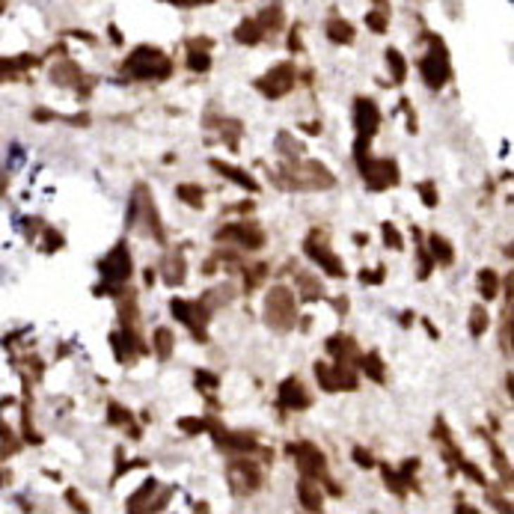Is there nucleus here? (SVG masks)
I'll use <instances>...</instances> for the list:
<instances>
[{"instance_id": "obj_36", "label": "nucleus", "mask_w": 514, "mask_h": 514, "mask_svg": "<svg viewBox=\"0 0 514 514\" xmlns=\"http://www.w3.org/2000/svg\"><path fill=\"white\" fill-rule=\"evenodd\" d=\"M111 39H113V42H116V45H123V33H119V30H116V27H111Z\"/></svg>"}, {"instance_id": "obj_26", "label": "nucleus", "mask_w": 514, "mask_h": 514, "mask_svg": "<svg viewBox=\"0 0 514 514\" xmlns=\"http://www.w3.org/2000/svg\"><path fill=\"white\" fill-rule=\"evenodd\" d=\"M479 282H482V294L491 301V297L496 294V274H494V270H482V274H479Z\"/></svg>"}, {"instance_id": "obj_1", "label": "nucleus", "mask_w": 514, "mask_h": 514, "mask_svg": "<svg viewBox=\"0 0 514 514\" xmlns=\"http://www.w3.org/2000/svg\"><path fill=\"white\" fill-rule=\"evenodd\" d=\"M123 72L131 75L134 80H149V77L164 80L173 75V60L152 45H140L134 48V54H128V60L123 63Z\"/></svg>"}, {"instance_id": "obj_21", "label": "nucleus", "mask_w": 514, "mask_h": 514, "mask_svg": "<svg viewBox=\"0 0 514 514\" xmlns=\"http://www.w3.org/2000/svg\"><path fill=\"white\" fill-rule=\"evenodd\" d=\"M152 342H155V351H158V357H161V360H167V357L173 354V333H170L167 327H161V330L155 333V339H152Z\"/></svg>"}, {"instance_id": "obj_35", "label": "nucleus", "mask_w": 514, "mask_h": 514, "mask_svg": "<svg viewBox=\"0 0 514 514\" xmlns=\"http://www.w3.org/2000/svg\"><path fill=\"white\" fill-rule=\"evenodd\" d=\"M196 384H211V387H218V377L208 375V372H196Z\"/></svg>"}, {"instance_id": "obj_11", "label": "nucleus", "mask_w": 514, "mask_h": 514, "mask_svg": "<svg viewBox=\"0 0 514 514\" xmlns=\"http://www.w3.org/2000/svg\"><path fill=\"white\" fill-rule=\"evenodd\" d=\"M187 69L191 72H208L211 69V57H208V48H211V39H191L187 42Z\"/></svg>"}, {"instance_id": "obj_30", "label": "nucleus", "mask_w": 514, "mask_h": 514, "mask_svg": "<svg viewBox=\"0 0 514 514\" xmlns=\"http://www.w3.org/2000/svg\"><path fill=\"white\" fill-rule=\"evenodd\" d=\"M179 428L191 431V434H199V431L206 428V422H199V419H182V422H179Z\"/></svg>"}, {"instance_id": "obj_18", "label": "nucleus", "mask_w": 514, "mask_h": 514, "mask_svg": "<svg viewBox=\"0 0 514 514\" xmlns=\"http://www.w3.org/2000/svg\"><path fill=\"white\" fill-rule=\"evenodd\" d=\"M431 253H434V262H440V265H452V259H455L449 241L440 235H431Z\"/></svg>"}, {"instance_id": "obj_28", "label": "nucleus", "mask_w": 514, "mask_h": 514, "mask_svg": "<svg viewBox=\"0 0 514 514\" xmlns=\"http://www.w3.org/2000/svg\"><path fill=\"white\" fill-rule=\"evenodd\" d=\"M384 241H387V247H392V250H401V235H399V229H396V226L384 223Z\"/></svg>"}, {"instance_id": "obj_29", "label": "nucleus", "mask_w": 514, "mask_h": 514, "mask_svg": "<svg viewBox=\"0 0 514 514\" xmlns=\"http://www.w3.org/2000/svg\"><path fill=\"white\" fill-rule=\"evenodd\" d=\"M419 191H422V202H425L428 208H431V206H437V196H434V187H431V182H425L422 187H419Z\"/></svg>"}, {"instance_id": "obj_27", "label": "nucleus", "mask_w": 514, "mask_h": 514, "mask_svg": "<svg viewBox=\"0 0 514 514\" xmlns=\"http://www.w3.org/2000/svg\"><path fill=\"white\" fill-rule=\"evenodd\" d=\"M155 488H158V484H155V479H149V482H146V484H143V488H140V491H137V494H134V496H131V499H128V508H137V506H140V503H143V499H146V496H149V494H155Z\"/></svg>"}, {"instance_id": "obj_22", "label": "nucleus", "mask_w": 514, "mask_h": 514, "mask_svg": "<svg viewBox=\"0 0 514 514\" xmlns=\"http://www.w3.org/2000/svg\"><path fill=\"white\" fill-rule=\"evenodd\" d=\"M387 24H389V12L384 9L366 12V27H372V33H387Z\"/></svg>"}, {"instance_id": "obj_2", "label": "nucleus", "mask_w": 514, "mask_h": 514, "mask_svg": "<svg viewBox=\"0 0 514 514\" xmlns=\"http://www.w3.org/2000/svg\"><path fill=\"white\" fill-rule=\"evenodd\" d=\"M428 42H431V51L425 54L422 60H419V72H422L425 84L431 89H440V87L449 84V77H452L449 54H446V45L440 42L437 36H428Z\"/></svg>"}, {"instance_id": "obj_37", "label": "nucleus", "mask_w": 514, "mask_h": 514, "mask_svg": "<svg viewBox=\"0 0 514 514\" xmlns=\"http://www.w3.org/2000/svg\"><path fill=\"white\" fill-rule=\"evenodd\" d=\"M170 4H175V6H191V0H170Z\"/></svg>"}, {"instance_id": "obj_31", "label": "nucleus", "mask_w": 514, "mask_h": 514, "mask_svg": "<svg viewBox=\"0 0 514 514\" xmlns=\"http://www.w3.org/2000/svg\"><path fill=\"white\" fill-rule=\"evenodd\" d=\"M111 422H131V413H125L123 408H116V404H111Z\"/></svg>"}, {"instance_id": "obj_15", "label": "nucleus", "mask_w": 514, "mask_h": 514, "mask_svg": "<svg viewBox=\"0 0 514 514\" xmlns=\"http://www.w3.org/2000/svg\"><path fill=\"white\" fill-rule=\"evenodd\" d=\"M297 496H301V506L303 508H309V511H321V491H318V484L315 482H301L297 484Z\"/></svg>"}, {"instance_id": "obj_19", "label": "nucleus", "mask_w": 514, "mask_h": 514, "mask_svg": "<svg viewBox=\"0 0 514 514\" xmlns=\"http://www.w3.org/2000/svg\"><path fill=\"white\" fill-rule=\"evenodd\" d=\"M360 369H363V372H366V375L372 377V381H377V384H384V363H381V357H377V354H375V351H372V354H366V357H363V360H360Z\"/></svg>"}, {"instance_id": "obj_23", "label": "nucleus", "mask_w": 514, "mask_h": 514, "mask_svg": "<svg viewBox=\"0 0 514 514\" xmlns=\"http://www.w3.org/2000/svg\"><path fill=\"white\" fill-rule=\"evenodd\" d=\"M54 80H60V84H72V80H80V69L75 63H60L57 69H54Z\"/></svg>"}, {"instance_id": "obj_24", "label": "nucleus", "mask_w": 514, "mask_h": 514, "mask_svg": "<svg viewBox=\"0 0 514 514\" xmlns=\"http://www.w3.org/2000/svg\"><path fill=\"white\" fill-rule=\"evenodd\" d=\"M488 330V313L482 306H472V318H470V333L472 336H482Z\"/></svg>"}, {"instance_id": "obj_32", "label": "nucleus", "mask_w": 514, "mask_h": 514, "mask_svg": "<svg viewBox=\"0 0 514 514\" xmlns=\"http://www.w3.org/2000/svg\"><path fill=\"white\" fill-rule=\"evenodd\" d=\"M289 48H292L294 54H301V51H303V42H301V30H297V27H294V30H292V36H289Z\"/></svg>"}, {"instance_id": "obj_33", "label": "nucleus", "mask_w": 514, "mask_h": 514, "mask_svg": "<svg viewBox=\"0 0 514 514\" xmlns=\"http://www.w3.org/2000/svg\"><path fill=\"white\" fill-rule=\"evenodd\" d=\"M111 345H113V351H116V360H125V348H123V336H119V333H113V336H111Z\"/></svg>"}, {"instance_id": "obj_25", "label": "nucleus", "mask_w": 514, "mask_h": 514, "mask_svg": "<svg viewBox=\"0 0 514 514\" xmlns=\"http://www.w3.org/2000/svg\"><path fill=\"white\" fill-rule=\"evenodd\" d=\"M179 196L187 202V206H202V187H196V184H182Z\"/></svg>"}, {"instance_id": "obj_14", "label": "nucleus", "mask_w": 514, "mask_h": 514, "mask_svg": "<svg viewBox=\"0 0 514 514\" xmlns=\"http://www.w3.org/2000/svg\"><path fill=\"white\" fill-rule=\"evenodd\" d=\"M211 167H214V170H220V175H226L229 182H235V184H241V187H247V191H259V184L253 182V175H247L244 170H235V167H229V164H220V161H211Z\"/></svg>"}, {"instance_id": "obj_4", "label": "nucleus", "mask_w": 514, "mask_h": 514, "mask_svg": "<svg viewBox=\"0 0 514 514\" xmlns=\"http://www.w3.org/2000/svg\"><path fill=\"white\" fill-rule=\"evenodd\" d=\"M360 170H363V179H366V184L372 187V191H384V187L399 184L396 161H387V158L372 161V158H366V161H360Z\"/></svg>"}, {"instance_id": "obj_13", "label": "nucleus", "mask_w": 514, "mask_h": 514, "mask_svg": "<svg viewBox=\"0 0 514 514\" xmlns=\"http://www.w3.org/2000/svg\"><path fill=\"white\" fill-rule=\"evenodd\" d=\"M265 36H268V33L262 30V27H259V21H256V18L241 21V24H238V30H235V39H238L241 45H259Z\"/></svg>"}, {"instance_id": "obj_9", "label": "nucleus", "mask_w": 514, "mask_h": 514, "mask_svg": "<svg viewBox=\"0 0 514 514\" xmlns=\"http://www.w3.org/2000/svg\"><path fill=\"white\" fill-rule=\"evenodd\" d=\"M313 404V396L303 389V384L297 377H289L282 384V392H280V408H289V410H303Z\"/></svg>"}, {"instance_id": "obj_20", "label": "nucleus", "mask_w": 514, "mask_h": 514, "mask_svg": "<svg viewBox=\"0 0 514 514\" xmlns=\"http://www.w3.org/2000/svg\"><path fill=\"white\" fill-rule=\"evenodd\" d=\"M387 65L392 69V80H396V84H401V80L408 77V63H404V57H401L396 48L387 51Z\"/></svg>"}, {"instance_id": "obj_17", "label": "nucleus", "mask_w": 514, "mask_h": 514, "mask_svg": "<svg viewBox=\"0 0 514 514\" xmlns=\"http://www.w3.org/2000/svg\"><path fill=\"white\" fill-rule=\"evenodd\" d=\"M164 280H167V286H182V282H184V259H182V253L170 256V262L164 268Z\"/></svg>"}, {"instance_id": "obj_7", "label": "nucleus", "mask_w": 514, "mask_h": 514, "mask_svg": "<svg viewBox=\"0 0 514 514\" xmlns=\"http://www.w3.org/2000/svg\"><path fill=\"white\" fill-rule=\"evenodd\" d=\"M354 123H357L360 137L372 140V134L377 131V125H381V111H377V104L372 99H357V104H354Z\"/></svg>"}, {"instance_id": "obj_6", "label": "nucleus", "mask_w": 514, "mask_h": 514, "mask_svg": "<svg viewBox=\"0 0 514 514\" xmlns=\"http://www.w3.org/2000/svg\"><path fill=\"white\" fill-rule=\"evenodd\" d=\"M101 274H104V280L111 282V286H119V282H125L131 277V256H128L125 244L113 247V253L101 262Z\"/></svg>"}, {"instance_id": "obj_3", "label": "nucleus", "mask_w": 514, "mask_h": 514, "mask_svg": "<svg viewBox=\"0 0 514 514\" xmlns=\"http://www.w3.org/2000/svg\"><path fill=\"white\" fill-rule=\"evenodd\" d=\"M265 313H268V324L277 330H292L294 327V318H297V309H294V294L289 289H270L268 301H265Z\"/></svg>"}, {"instance_id": "obj_10", "label": "nucleus", "mask_w": 514, "mask_h": 514, "mask_svg": "<svg viewBox=\"0 0 514 514\" xmlns=\"http://www.w3.org/2000/svg\"><path fill=\"white\" fill-rule=\"evenodd\" d=\"M306 253L313 256V259H315V262H318L324 270H327L330 277H345V268H342V262L336 259V256H333V250H330L327 244H315V241H309V244H306Z\"/></svg>"}, {"instance_id": "obj_16", "label": "nucleus", "mask_w": 514, "mask_h": 514, "mask_svg": "<svg viewBox=\"0 0 514 514\" xmlns=\"http://www.w3.org/2000/svg\"><path fill=\"white\" fill-rule=\"evenodd\" d=\"M256 21H259V27H262L265 33H277L280 27H282V6H277V4L274 6H265Z\"/></svg>"}, {"instance_id": "obj_34", "label": "nucleus", "mask_w": 514, "mask_h": 514, "mask_svg": "<svg viewBox=\"0 0 514 514\" xmlns=\"http://www.w3.org/2000/svg\"><path fill=\"white\" fill-rule=\"evenodd\" d=\"M354 458H357V464L360 467H372L375 461H372V455L369 452H363V449H354Z\"/></svg>"}, {"instance_id": "obj_8", "label": "nucleus", "mask_w": 514, "mask_h": 514, "mask_svg": "<svg viewBox=\"0 0 514 514\" xmlns=\"http://www.w3.org/2000/svg\"><path fill=\"white\" fill-rule=\"evenodd\" d=\"M218 238H235L241 247H250V250H259L265 244V232L256 223H235V226L223 229Z\"/></svg>"}, {"instance_id": "obj_5", "label": "nucleus", "mask_w": 514, "mask_h": 514, "mask_svg": "<svg viewBox=\"0 0 514 514\" xmlns=\"http://www.w3.org/2000/svg\"><path fill=\"white\" fill-rule=\"evenodd\" d=\"M256 87H259V92H265L268 99L286 96V92L294 87V65L292 63H277L274 69H270Z\"/></svg>"}, {"instance_id": "obj_12", "label": "nucleus", "mask_w": 514, "mask_h": 514, "mask_svg": "<svg viewBox=\"0 0 514 514\" xmlns=\"http://www.w3.org/2000/svg\"><path fill=\"white\" fill-rule=\"evenodd\" d=\"M327 39L333 45H354L357 30H354V24L345 21V18H330L327 21Z\"/></svg>"}]
</instances>
